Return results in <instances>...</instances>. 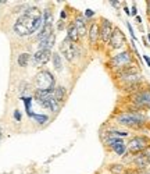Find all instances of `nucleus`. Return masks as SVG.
<instances>
[{"mask_svg":"<svg viewBox=\"0 0 150 174\" xmlns=\"http://www.w3.org/2000/svg\"><path fill=\"white\" fill-rule=\"evenodd\" d=\"M28 116H29V117H32V118H35V120H36L38 124H40V125L46 124V123L49 121V116H46V114H36V113L31 112Z\"/></svg>","mask_w":150,"mask_h":174,"instance_id":"obj_20","label":"nucleus"},{"mask_svg":"<svg viewBox=\"0 0 150 174\" xmlns=\"http://www.w3.org/2000/svg\"><path fill=\"white\" fill-rule=\"evenodd\" d=\"M78 38H79V35H78V31H77V28H75L74 22L70 24V27H68V32H67V39L75 43V42L78 41Z\"/></svg>","mask_w":150,"mask_h":174,"instance_id":"obj_19","label":"nucleus"},{"mask_svg":"<svg viewBox=\"0 0 150 174\" xmlns=\"http://www.w3.org/2000/svg\"><path fill=\"white\" fill-rule=\"evenodd\" d=\"M52 60H53V67H54L56 71H61L63 68V60L60 57L59 53H53L52 55Z\"/></svg>","mask_w":150,"mask_h":174,"instance_id":"obj_23","label":"nucleus"},{"mask_svg":"<svg viewBox=\"0 0 150 174\" xmlns=\"http://www.w3.org/2000/svg\"><path fill=\"white\" fill-rule=\"evenodd\" d=\"M29 61H31V55L29 53H21L18 59H17V63H18L20 67H26Z\"/></svg>","mask_w":150,"mask_h":174,"instance_id":"obj_22","label":"nucleus"},{"mask_svg":"<svg viewBox=\"0 0 150 174\" xmlns=\"http://www.w3.org/2000/svg\"><path fill=\"white\" fill-rule=\"evenodd\" d=\"M109 3L113 6V7H115V8H120V3H121V2H118V0H110Z\"/></svg>","mask_w":150,"mask_h":174,"instance_id":"obj_31","label":"nucleus"},{"mask_svg":"<svg viewBox=\"0 0 150 174\" xmlns=\"http://www.w3.org/2000/svg\"><path fill=\"white\" fill-rule=\"evenodd\" d=\"M42 27H43V14H42V11L38 7H29L16 21L14 32L20 36H28V35L36 32Z\"/></svg>","mask_w":150,"mask_h":174,"instance_id":"obj_1","label":"nucleus"},{"mask_svg":"<svg viewBox=\"0 0 150 174\" xmlns=\"http://www.w3.org/2000/svg\"><path fill=\"white\" fill-rule=\"evenodd\" d=\"M14 118H16L17 121H21V118H22V114H21L20 110H16V112H14Z\"/></svg>","mask_w":150,"mask_h":174,"instance_id":"obj_28","label":"nucleus"},{"mask_svg":"<svg viewBox=\"0 0 150 174\" xmlns=\"http://www.w3.org/2000/svg\"><path fill=\"white\" fill-rule=\"evenodd\" d=\"M99 27H100V41L104 43H109L114 32V25L111 24V21L107 18H101Z\"/></svg>","mask_w":150,"mask_h":174,"instance_id":"obj_8","label":"nucleus"},{"mask_svg":"<svg viewBox=\"0 0 150 174\" xmlns=\"http://www.w3.org/2000/svg\"><path fill=\"white\" fill-rule=\"evenodd\" d=\"M54 43H56V35L53 34V35H50L49 38L45 39V41L39 42V47H40V49H45V50H50L54 46Z\"/></svg>","mask_w":150,"mask_h":174,"instance_id":"obj_18","label":"nucleus"},{"mask_svg":"<svg viewBox=\"0 0 150 174\" xmlns=\"http://www.w3.org/2000/svg\"><path fill=\"white\" fill-rule=\"evenodd\" d=\"M52 55L53 53L50 50H45V49H39L36 53L34 55V63L38 65H43L47 61L52 60Z\"/></svg>","mask_w":150,"mask_h":174,"instance_id":"obj_10","label":"nucleus"},{"mask_svg":"<svg viewBox=\"0 0 150 174\" xmlns=\"http://www.w3.org/2000/svg\"><path fill=\"white\" fill-rule=\"evenodd\" d=\"M22 100L25 102V107H26V113H31V98H26V96H22Z\"/></svg>","mask_w":150,"mask_h":174,"instance_id":"obj_25","label":"nucleus"},{"mask_svg":"<svg viewBox=\"0 0 150 174\" xmlns=\"http://www.w3.org/2000/svg\"><path fill=\"white\" fill-rule=\"evenodd\" d=\"M136 21H138V22H139V24H142V18H140L139 16H136Z\"/></svg>","mask_w":150,"mask_h":174,"instance_id":"obj_36","label":"nucleus"},{"mask_svg":"<svg viewBox=\"0 0 150 174\" xmlns=\"http://www.w3.org/2000/svg\"><path fill=\"white\" fill-rule=\"evenodd\" d=\"M42 106L43 107H46V109H49V110H52L53 113H57L60 110V106H61V103H60L59 100L54 98V96H50L49 99H46V100H43L42 102Z\"/></svg>","mask_w":150,"mask_h":174,"instance_id":"obj_13","label":"nucleus"},{"mask_svg":"<svg viewBox=\"0 0 150 174\" xmlns=\"http://www.w3.org/2000/svg\"><path fill=\"white\" fill-rule=\"evenodd\" d=\"M142 153H143V155H145V156H146V157H148V159H149V160H150V145H148V146H146V148H145V151H143V152H142Z\"/></svg>","mask_w":150,"mask_h":174,"instance_id":"obj_29","label":"nucleus"},{"mask_svg":"<svg viewBox=\"0 0 150 174\" xmlns=\"http://www.w3.org/2000/svg\"><path fill=\"white\" fill-rule=\"evenodd\" d=\"M125 137H129V133L128 131H122V130H109L106 134V138H114V139H124Z\"/></svg>","mask_w":150,"mask_h":174,"instance_id":"obj_16","label":"nucleus"},{"mask_svg":"<svg viewBox=\"0 0 150 174\" xmlns=\"http://www.w3.org/2000/svg\"><path fill=\"white\" fill-rule=\"evenodd\" d=\"M110 148H111V151L114 152V153L118 155V156H124L125 153H127V151H128L127 145L124 143V139H121L120 142L114 143V145H111Z\"/></svg>","mask_w":150,"mask_h":174,"instance_id":"obj_17","label":"nucleus"},{"mask_svg":"<svg viewBox=\"0 0 150 174\" xmlns=\"http://www.w3.org/2000/svg\"><path fill=\"white\" fill-rule=\"evenodd\" d=\"M148 38H149V41H150V34H148Z\"/></svg>","mask_w":150,"mask_h":174,"instance_id":"obj_38","label":"nucleus"},{"mask_svg":"<svg viewBox=\"0 0 150 174\" xmlns=\"http://www.w3.org/2000/svg\"><path fill=\"white\" fill-rule=\"evenodd\" d=\"M146 13H148L149 20H150V0H148V2H146Z\"/></svg>","mask_w":150,"mask_h":174,"instance_id":"obj_32","label":"nucleus"},{"mask_svg":"<svg viewBox=\"0 0 150 174\" xmlns=\"http://www.w3.org/2000/svg\"><path fill=\"white\" fill-rule=\"evenodd\" d=\"M0 139H2V128H0Z\"/></svg>","mask_w":150,"mask_h":174,"instance_id":"obj_37","label":"nucleus"},{"mask_svg":"<svg viewBox=\"0 0 150 174\" xmlns=\"http://www.w3.org/2000/svg\"><path fill=\"white\" fill-rule=\"evenodd\" d=\"M131 16H132V17H136V16H138V8H136V4H134V6H132V8H131Z\"/></svg>","mask_w":150,"mask_h":174,"instance_id":"obj_30","label":"nucleus"},{"mask_svg":"<svg viewBox=\"0 0 150 174\" xmlns=\"http://www.w3.org/2000/svg\"><path fill=\"white\" fill-rule=\"evenodd\" d=\"M127 27H128V31H129L132 39H134V41H136V36H135V32H134V28H132V25H131L129 22H127Z\"/></svg>","mask_w":150,"mask_h":174,"instance_id":"obj_27","label":"nucleus"},{"mask_svg":"<svg viewBox=\"0 0 150 174\" xmlns=\"http://www.w3.org/2000/svg\"><path fill=\"white\" fill-rule=\"evenodd\" d=\"M109 170H110V172H111L113 174H127V169H125L122 164H118V163L110 164V166H109Z\"/></svg>","mask_w":150,"mask_h":174,"instance_id":"obj_21","label":"nucleus"},{"mask_svg":"<svg viewBox=\"0 0 150 174\" xmlns=\"http://www.w3.org/2000/svg\"><path fill=\"white\" fill-rule=\"evenodd\" d=\"M93 16H95V11L91 10V8H86V10H85V16H83V17H85V18H92Z\"/></svg>","mask_w":150,"mask_h":174,"instance_id":"obj_26","label":"nucleus"},{"mask_svg":"<svg viewBox=\"0 0 150 174\" xmlns=\"http://www.w3.org/2000/svg\"><path fill=\"white\" fill-rule=\"evenodd\" d=\"M124 11L128 14V16H131V11H129V8H128V7H124Z\"/></svg>","mask_w":150,"mask_h":174,"instance_id":"obj_35","label":"nucleus"},{"mask_svg":"<svg viewBox=\"0 0 150 174\" xmlns=\"http://www.w3.org/2000/svg\"><path fill=\"white\" fill-rule=\"evenodd\" d=\"M134 164L136 166L138 170L142 172V170H146L150 167V160L143 153H138V155H135V157H134Z\"/></svg>","mask_w":150,"mask_h":174,"instance_id":"obj_12","label":"nucleus"},{"mask_svg":"<svg viewBox=\"0 0 150 174\" xmlns=\"http://www.w3.org/2000/svg\"><path fill=\"white\" fill-rule=\"evenodd\" d=\"M99 39H100V27H99V22L93 21L89 25V42L92 46H95Z\"/></svg>","mask_w":150,"mask_h":174,"instance_id":"obj_11","label":"nucleus"},{"mask_svg":"<svg viewBox=\"0 0 150 174\" xmlns=\"http://www.w3.org/2000/svg\"><path fill=\"white\" fill-rule=\"evenodd\" d=\"M134 64V57H132L131 52L129 50H124V52H121L120 55L114 56L110 60V65H111V68L114 70H122V68L128 67V65Z\"/></svg>","mask_w":150,"mask_h":174,"instance_id":"obj_4","label":"nucleus"},{"mask_svg":"<svg viewBox=\"0 0 150 174\" xmlns=\"http://www.w3.org/2000/svg\"><path fill=\"white\" fill-rule=\"evenodd\" d=\"M60 17H61V20H63V18H65V17H67V13H65L64 10H63V11H61V16H60Z\"/></svg>","mask_w":150,"mask_h":174,"instance_id":"obj_34","label":"nucleus"},{"mask_svg":"<svg viewBox=\"0 0 150 174\" xmlns=\"http://www.w3.org/2000/svg\"><path fill=\"white\" fill-rule=\"evenodd\" d=\"M50 35H53V24H43V27H42L40 32H39L38 41H39V42L45 41V39L49 38Z\"/></svg>","mask_w":150,"mask_h":174,"instance_id":"obj_15","label":"nucleus"},{"mask_svg":"<svg viewBox=\"0 0 150 174\" xmlns=\"http://www.w3.org/2000/svg\"><path fill=\"white\" fill-rule=\"evenodd\" d=\"M65 88L64 86H57V88H54V94H53V96H54L57 100L61 103L63 100H64V98H65Z\"/></svg>","mask_w":150,"mask_h":174,"instance_id":"obj_24","label":"nucleus"},{"mask_svg":"<svg viewBox=\"0 0 150 174\" xmlns=\"http://www.w3.org/2000/svg\"><path fill=\"white\" fill-rule=\"evenodd\" d=\"M143 59H145V61H146V64H148V67H150V57H149V56H143Z\"/></svg>","mask_w":150,"mask_h":174,"instance_id":"obj_33","label":"nucleus"},{"mask_svg":"<svg viewBox=\"0 0 150 174\" xmlns=\"http://www.w3.org/2000/svg\"><path fill=\"white\" fill-rule=\"evenodd\" d=\"M115 120L124 127L132 128V130H140L145 127L146 121H148V116L140 110H131V112H124L118 114Z\"/></svg>","mask_w":150,"mask_h":174,"instance_id":"obj_2","label":"nucleus"},{"mask_svg":"<svg viewBox=\"0 0 150 174\" xmlns=\"http://www.w3.org/2000/svg\"><path fill=\"white\" fill-rule=\"evenodd\" d=\"M74 25L78 31V35L79 36H85L86 35V18L85 17H82V16L77 17L74 21Z\"/></svg>","mask_w":150,"mask_h":174,"instance_id":"obj_14","label":"nucleus"},{"mask_svg":"<svg viewBox=\"0 0 150 174\" xmlns=\"http://www.w3.org/2000/svg\"><path fill=\"white\" fill-rule=\"evenodd\" d=\"M60 53H61V55L64 56V59H67L68 61H74V60L78 59V56H79V49H78L77 43H74V42L68 41V39L65 38L64 41L61 42V45H60Z\"/></svg>","mask_w":150,"mask_h":174,"instance_id":"obj_6","label":"nucleus"},{"mask_svg":"<svg viewBox=\"0 0 150 174\" xmlns=\"http://www.w3.org/2000/svg\"><path fill=\"white\" fill-rule=\"evenodd\" d=\"M149 145V139L148 137H143V135H138L134 137L128 143V152L132 155H138V153H142L145 151V148Z\"/></svg>","mask_w":150,"mask_h":174,"instance_id":"obj_7","label":"nucleus"},{"mask_svg":"<svg viewBox=\"0 0 150 174\" xmlns=\"http://www.w3.org/2000/svg\"><path fill=\"white\" fill-rule=\"evenodd\" d=\"M131 100L135 106V110L150 109V89H142L140 92L132 95Z\"/></svg>","mask_w":150,"mask_h":174,"instance_id":"obj_5","label":"nucleus"},{"mask_svg":"<svg viewBox=\"0 0 150 174\" xmlns=\"http://www.w3.org/2000/svg\"><path fill=\"white\" fill-rule=\"evenodd\" d=\"M125 42H127V39H125L124 32L115 27L111 38H110V42H109L110 47H111V49H121V47L125 45Z\"/></svg>","mask_w":150,"mask_h":174,"instance_id":"obj_9","label":"nucleus"},{"mask_svg":"<svg viewBox=\"0 0 150 174\" xmlns=\"http://www.w3.org/2000/svg\"><path fill=\"white\" fill-rule=\"evenodd\" d=\"M35 85L39 91H49V89H54L56 80L52 73L46 70H42L35 75Z\"/></svg>","mask_w":150,"mask_h":174,"instance_id":"obj_3","label":"nucleus"}]
</instances>
